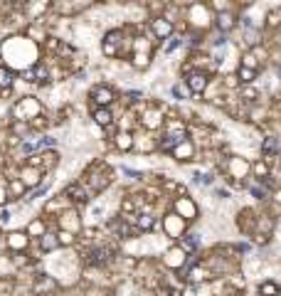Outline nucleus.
Returning <instances> with one entry per match:
<instances>
[{
	"mask_svg": "<svg viewBox=\"0 0 281 296\" xmlns=\"http://www.w3.org/2000/svg\"><path fill=\"white\" fill-rule=\"evenodd\" d=\"M47 74H50V72H47L45 64H35L32 69L25 72V77H28L30 82H47Z\"/></svg>",
	"mask_w": 281,
	"mask_h": 296,
	"instance_id": "nucleus-3",
	"label": "nucleus"
},
{
	"mask_svg": "<svg viewBox=\"0 0 281 296\" xmlns=\"http://www.w3.org/2000/svg\"><path fill=\"white\" fill-rule=\"evenodd\" d=\"M239 79L249 84V82L254 79V69H249V67H239Z\"/></svg>",
	"mask_w": 281,
	"mask_h": 296,
	"instance_id": "nucleus-13",
	"label": "nucleus"
},
{
	"mask_svg": "<svg viewBox=\"0 0 281 296\" xmlns=\"http://www.w3.org/2000/svg\"><path fill=\"white\" fill-rule=\"evenodd\" d=\"M178 210H180V212H183V205H180V203H178ZM185 210H188V212H190V215H193V212H195V207L190 205V203H185Z\"/></svg>",
	"mask_w": 281,
	"mask_h": 296,
	"instance_id": "nucleus-20",
	"label": "nucleus"
},
{
	"mask_svg": "<svg viewBox=\"0 0 281 296\" xmlns=\"http://www.w3.org/2000/svg\"><path fill=\"white\" fill-rule=\"evenodd\" d=\"M217 28L222 30V32H229V30L234 28V15H232V13H222V15L217 18Z\"/></svg>",
	"mask_w": 281,
	"mask_h": 296,
	"instance_id": "nucleus-7",
	"label": "nucleus"
},
{
	"mask_svg": "<svg viewBox=\"0 0 281 296\" xmlns=\"http://www.w3.org/2000/svg\"><path fill=\"white\" fill-rule=\"evenodd\" d=\"M279 74H281V69H279Z\"/></svg>",
	"mask_w": 281,
	"mask_h": 296,
	"instance_id": "nucleus-23",
	"label": "nucleus"
},
{
	"mask_svg": "<svg viewBox=\"0 0 281 296\" xmlns=\"http://www.w3.org/2000/svg\"><path fill=\"white\" fill-rule=\"evenodd\" d=\"M40 244H42V249H55L57 244H59V239H55V235H42V239H40Z\"/></svg>",
	"mask_w": 281,
	"mask_h": 296,
	"instance_id": "nucleus-11",
	"label": "nucleus"
},
{
	"mask_svg": "<svg viewBox=\"0 0 281 296\" xmlns=\"http://www.w3.org/2000/svg\"><path fill=\"white\" fill-rule=\"evenodd\" d=\"M3 200H5V190H0V205H3Z\"/></svg>",
	"mask_w": 281,
	"mask_h": 296,
	"instance_id": "nucleus-22",
	"label": "nucleus"
},
{
	"mask_svg": "<svg viewBox=\"0 0 281 296\" xmlns=\"http://www.w3.org/2000/svg\"><path fill=\"white\" fill-rule=\"evenodd\" d=\"M94 121H96L99 126H111L113 116L109 109H96V111H94Z\"/></svg>",
	"mask_w": 281,
	"mask_h": 296,
	"instance_id": "nucleus-6",
	"label": "nucleus"
},
{
	"mask_svg": "<svg viewBox=\"0 0 281 296\" xmlns=\"http://www.w3.org/2000/svg\"><path fill=\"white\" fill-rule=\"evenodd\" d=\"M91 264H101V262H106V252L104 249H96V252H91V259H89Z\"/></svg>",
	"mask_w": 281,
	"mask_h": 296,
	"instance_id": "nucleus-14",
	"label": "nucleus"
},
{
	"mask_svg": "<svg viewBox=\"0 0 281 296\" xmlns=\"http://www.w3.org/2000/svg\"><path fill=\"white\" fill-rule=\"evenodd\" d=\"M244 67L254 69V57H252V55H247V57H244Z\"/></svg>",
	"mask_w": 281,
	"mask_h": 296,
	"instance_id": "nucleus-19",
	"label": "nucleus"
},
{
	"mask_svg": "<svg viewBox=\"0 0 281 296\" xmlns=\"http://www.w3.org/2000/svg\"><path fill=\"white\" fill-rule=\"evenodd\" d=\"M116 143H118V148H131V136L128 133H121Z\"/></svg>",
	"mask_w": 281,
	"mask_h": 296,
	"instance_id": "nucleus-15",
	"label": "nucleus"
},
{
	"mask_svg": "<svg viewBox=\"0 0 281 296\" xmlns=\"http://www.w3.org/2000/svg\"><path fill=\"white\" fill-rule=\"evenodd\" d=\"M25 242H28V239H25L23 235H13V239H10V244H13V247H23Z\"/></svg>",
	"mask_w": 281,
	"mask_h": 296,
	"instance_id": "nucleus-17",
	"label": "nucleus"
},
{
	"mask_svg": "<svg viewBox=\"0 0 281 296\" xmlns=\"http://www.w3.org/2000/svg\"><path fill=\"white\" fill-rule=\"evenodd\" d=\"M205 87H207V77H205V74L193 72V74L188 77V89H190L193 94H200V91H202Z\"/></svg>",
	"mask_w": 281,
	"mask_h": 296,
	"instance_id": "nucleus-2",
	"label": "nucleus"
},
{
	"mask_svg": "<svg viewBox=\"0 0 281 296\" xmlns=\"http://www.w3.org/2000/svg\"><path fill=\"white\" fill-rule=\"evenodd\" d=\"M13 72L10 69H5V67H0V87H10L13 84Z\"/></svg>",
	"mask_w": 281,
	"mask_h": 296,
	"instance_id": "nucleus-12",
	"label": "nucleus"
},
{
	"mask_svg": "<svg viewBox=\"0 0 281 296\" xmlns=\"http://www.w3.org/2000/svg\"><path fill=\"white\" fill-rule=\"evenodd\" d=\"M67 195H69L72 200H86V193H82L79 185H69V188H67Z\"/></svg>",
	"mask_w": 281,
	"mask_h": 296,
	"instance_id": "nucleus-10",
	"label": "nucleus"
},
{
	"mask_svg": "<svg viewBox=\"0 0 281 296\" xmlns=\"http://www.w3.org/2000/svg\"><path fill=\"white\" fill-rule=\"evenodd\" d=\"M259 294H261V296H276V294H279V286H276V284H271V281H264V284L259 286Z\"/></svg>",
	"mask_w": 281,
	"mask_h": 296,
	"instance_id": "nucleus-9",
	"label": "nucleus"
},
{
	"mask_svg": "<svg viewBox=\"0 0 281 296\" xmlns=\"http://www.w3.org/2000/svg\"><path fill=\"white\" fill-rule=\"evenodd\" d=\"M279 148H281V141L279 138H274V136H269V138L261 143V151H264V153H276Z\"/></svg>",
	"mask_w": 281,
	"mask_h": 296,
	"instance_id": "nucleus-8",
	"label": "nucleus"
},
{
	"mask_svg": "<svg viewBox=\"0 0 281 296\" xmlns=\"http://www.w3.org/2000/svg\"><path fill=\"white\" fill-rule=\"evenodd\" d=\"M153 32H156L158 37H170L173 25H170L168 20H153Z\"/></svg>",
	"mask_w": 281,
	"mask_h": 296,
	"instance_id": "nucleus-5",
	"label": "nucleus"
},
{
	"mask_svg": "<svg viewBox=\"0 0 281 296\" xmlns=\"http://www.w3.org/2000/svg\"><path fill=\"white\" fill-rule=\"evenodd\" d=\"M59 242H62V244H69V242H72V235H69V232H62V235H59Z\"/></svg>",
	"mask_w": 281,
	"mask_h": 296,
	"instance_id": "nucleus-18",
	"label": "nucleus"
},
{
	"mask_svg": "<svg viewBox=\"0 0 281 296\" xmlns=\"http://www.w3.org/2000/svg\"><path fill=\"white\" fill-rule=\"evenodd\" d=\"M138 225H140V227H146V230H148V227H153V220H151V215H140Z\"/></svg>",
	"mask_w": 281,
	"mask_h": 296,
	"instance_id": "nucleus-16",
	"label": "nucleus"
},
{
	"mask_svg": "<svg viewBox=\"0 0 281 296\" xmlns=\"http://www.w3.org/2000/svg\"><path fill=\"white\" fill-rule=\"evenodd\" d=\"M94 96H96V104H101V109H106V106L113 101V91L109 87L96 89V94H94Z\"/></svg>",
	"mask_w": 281,
	"mask_h": 296,
	"instance_id": "nucleus-4",
	"label": "nucleus"
},
{
	"mask_svg": "<svg viewBox=\"0 0 281 296\" xmlns=\"http://www.w3.org/2000/svg\"><path fill=\"white\" fill-rule=\"evenodd\" d=\"M183 141H185V128H183V126H180L178 131L170 128L168 136H166V141L161 143V148H163V151H173V148L178 146V143H183Z\"/></svg>",
	"mask_w": 281,
	"mask_h": 296,
	"instance_id": "nucleus-1",
	"label": "nucleus"
},
{
	"mask_svg": "<svg viewBox=\"0 0 281 296\" xmlns=\"http://www.w3.org/2000/svg\"><path fill=\"white\" fill-rule=\"evenodd\" d=\"M8 220H10V212L3 210V212H0V222H8Z\"/></svg>",
	"mask_w": 281,
	"mask_h": 296,
	"instance_id": "nucleus-21",
	"label": "nucleus"
}]
</instances>
